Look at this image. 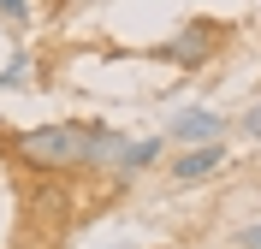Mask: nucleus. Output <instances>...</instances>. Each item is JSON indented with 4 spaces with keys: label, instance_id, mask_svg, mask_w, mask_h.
Listing matches in <instances>:
<instances>
[{
    "label": "nucleus",
    "instance_id": "obj_1",
    "mask_svg": "<svg viewBox=\"0 0 261 249\" xmlns=\"http://www.w3.org/2000/svg\"><path fill=\"white\" fill-rule=\"evenodd\" d=\"M6 149L18 160L42 172V178H77V172H107L119 149H125V131L119 125H89V119H60V125H30V131H12Z\"/></svg>",
    "mask_w": 261,
    "mask_h": 249
},
{
    "label": "nucleus",
    "instance_id": "obj_2",
    "mask_svg": "<svg viewBox=\"0 0 261 249\" xmlns=\"http://www.w3.org/2000/svg\"><path fill=\"white\" fill-rule=\"evenodd\" d=\"M220 48H226V24H214V18H190L178 36H166L161 48H154V60H166V66H178V71H202Z\"/></svg>",
    "mask_w": 261,
    "mask_h": 249
},
{
    "label": "nucleus",
    "instance_id": "obj_3",
    "mask_svg": "<svg viewBox=\"0 0 261 249\" xmlns=\"http://www.w3.org/2000/svg\"><path fill=\"white\" fill-rule=\"evenodd\" d=\"M226 160H231L226 136H220V143H196V149H184L178 160L166 166V178L178 184V190H184V184H208V178H214V172H220V166H226Z\"/></svg>",
    "mask_w": 261,
    "mask_h": 249
},
{
    "label": "nucleus",
    "instance_id": "obj_4",
    "mask_svg": "<svg viewBox=\"0 0 261 249\" xmlns=\"http://www.w3.org/2000/svg\"><path fill=\"white\" fill-rule=\"evenodd\" d=\"M226 125H231V119L208 113V107H178V113H172V125H166V136H172L178 149H196V143H220V136H226Z\"/></svg>",
    "mask_w": 261,
    "mask_h": 249
},
{
    "label": "nucleus",
    "instance_id": "obj_5",
    "mask_svg": "<svg viewBox=\"0 0 261 249\" xmlns=\"http://www.w3.org/2000/svg\"><path fill=\"white\" fill-rule=\"evenodd\" d=\"M161 149H166V136H125V149L107 160V172L113 178H143L148 166L161 160Z\"/></svg>",
    "mask_w": 261,
    "mask_h": 249
},
{
    "label": "nucleus",
    "instance_id": "obj_6",
    "mask_svg": "<svg viewBox=\"0 0 261 249\" xmlns=\"http://www.w3.org/2000/svg\"><path fill=\"white\" fill-rule=\"evenodd\" d=\"M18 83H30V53H12V66L0 71V89H18Z\"/></svg>",
    "mask_w": 261,
    "mask_h": 249
},
{
    "label": "nucleus",
    "instance_id": "obj_7",
    "mask_svg": "<svg viewBox=\"0 0 261 249\" xmlns=\"http://www.w3.org/2000/svg\"><path fill=\"white\" fill-rule=\"evenodd\" d=\"M0 18H6L12 30H24V24H30V0H0Z\"/></svg>",
    "mask_w": 261,
    "mask_h": 249
},
{
    "label": "nucleus",
    "instance_id": "obj_8",
    "mask_svg": "<svg viewBox=\"0 0 261 249\" xmlns=\"http://www.w3.org/2000/svg\"><path fill=\"white\" fill-rule=\"evenodd\" d=\"M231 125H238V136H261V101H255V107H244Z\"/></svg>",
    "mask_w": 261,
    "mask_h": 249
},
{
    "label": "nucleus",
    "instance_id": "obj_9",
    "mask_svg": "<svg viewBox=\"0 0 261 249\" xmlns=\"http://www.w3.org/2000/svg\"><path fill=\"white\" fill-rule=\"evenodd\" d=\"M238 249H261V219H249L244 232H238Z\"/></svg>",
    "mask_w": 261,
    "mask_h": 249
},
{
    "label": "nucleus",
    "instance_id": "obj_10",
    "mask_svg": "<svg viewBox=\"0 0 261 249\" xmlns=\"http://www.w3.org/2000/svg\"><path fill=\"white\" fill-rule=\"evenodd\" d=\"M71 6H83V0H60V12H71Z\"/></svg>",
    "mask_w": 261,
    "mask_h": 249
}]
</instances>
